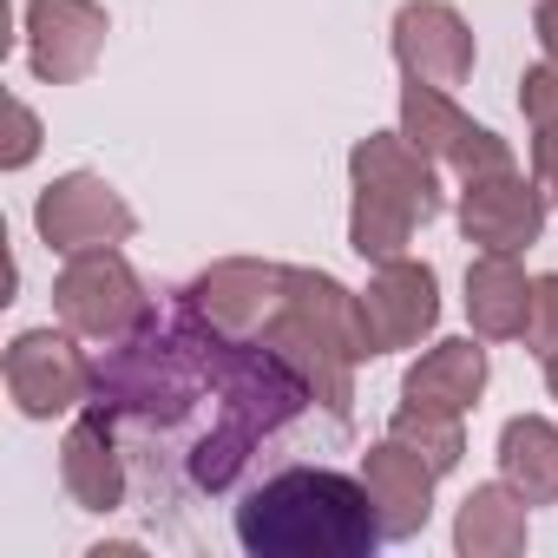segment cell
Returning <instances> with one entry per match:
<instances>
[{
    "label": "cell",
    "instance_id": "obj_1",
    "mask_svg": "<svg viewBox=\"0 0 558 558\" xmlns=\"http://www.w3.org/2000/svg\"><path fill=\"white\" fill-rule=\"evenodd\" d=\"M236 538L263 558H362L388 532H381L368 486L323 473V466H290L243 499Z\"/></svg>",
    "mask_w": 558,
    "mask_h": 558
},
{
    "label": "cell",
    "instance_id": "obj_2",
    "mask_svg": "<svg viewBox=\"0 0 558 558\" xmlns=\"http://www.w3.org/2000/svg\"><path fill=\"white\" fill-rule=\"evenodd\" d=\"M256 342L283 355V362L303 375V388H310L336 421H349V401H355V395H349V368H355L362 355H375L362 296H349L336 276H323V269H290L283 303H276V316L263 323Z\"/></svg>",
    "mask_w": 558,
    "mask_h": 558
},
{
    "label": "cell",
    "instance_id": "obj_3",
    "mask_svg": "<svg viewBox=\"0 0 558 558\" xmlns=\"http://www.w3.org/2000/svg\"><path fill=\"white\" fill-rule=\"evenodd\" d=\"M355 171V217H349V243L355 256H401L408 236L440 210V178L434 158L408 145V132H375L349 151Z\"/></svg>",
    "mask_w": 558,
    "mask_h": 558
},
{
    "label": "cell",
    "instance_id": "obj_4",
    "mask_svg": "<svg viewBox=\"0 0 558 558\" xmlns=\"http://www.w3.org/2000/svg\"><path fill=\"white\" fill-rule=\"evenodd\" d=\"M217 388H223V427L204 434L197 453H191V480L210 486V493L236 480V466H243V453H250L256 434L283 427L303 408V395H310L303 375L276 349H263V342L250 355H217Z\"/></svg>",
    "mask_w": 558,
    "mask_h": 558
},
{
    "label": "cell",
    "instance_id": "obj_5",
    "mask_svg": "<svg viewBox=\"0 0 558 558\" xmlns=\"http://www.w3.org/2000/svg\"><path fill=\"white\" fill-rule=\"evenodd\" d=\"M53 310L73 336H93V342H125L132 329H145L151 303H145V283L132 276V263L119 250H86L73 256L60 276H53Z\"/></svg>",
    "mask_w": 558,
    "mask_h": 558
},
{
    "label": "cell",
    "instance_id": "obj_6",
    "mask_svg": "<svg viewBox=\"0 0 558 558\" xmlns=\"http://www.w3.org/2000/svg\"><path fill=\"white\" fill-rule=\"evenodd\" d=\"M34 223H40L47 250H60V256H86V250H119V243L132 236L138 217H132V204H125L106 178L73 171V178H60V184L40 191Z\"/></svg>",
    "mask_w": 558,
    "mask_h": 558
},
{
    "label": "cell",
    "instance_id": "obj_7",
    "mask_svg": "<svg viewBox=\"0 0 558 558\" xmlns=\"http://www.w3.org/2000/svg\"><path fill=\"white\" fill-rule=\"evenodd\" d=\"M401 132H408L414 151H427L434 165H453L460 178H480V171H506L512 165L506 138H493L486 125H473L440 86H421V80H408V93H401Z\"/></svg>",
    "mask_w": 558,
    "mask_h": 558
},
{
    "label": "cell",
    "instance_id": "obj_8",
    "mask_svg": "<svg viewBox=\"0 0 558 558\" xmlns=\"http://www.w3.org/2000/svg\"><path fill=\"white\" fill-rule=\"evenodd\" d=\"M283 283H290V269H276V263H217L204 269L197 283L184 290V310L210 329V336H263V323L276 316V303H283Z\"/></svg>",
    "mask_w": 558,
    "mask_h": 558
},
{
    "label": "cell",
    "instance_id": "obj_9",
    "mask_svg": "<svg viewBox=\"0 0 558 558\" xmlns=\"http://www.w3.org/2000/svg\"><path fill=\"white\" fill-rule=\"evenodd\" d=\"M0 375H8V395H14V408H21L27 421H53V414L80 408L86 388H93L86 355H80L66 336H53V329H27V336L8 349Z\"/></svg>",
    "mask_w": 558,
    "mask_h": 558
},
{
    "label": "cell",
    "instance_id": "obj_10",
    "mask_svg": "<svg viewBox=\"0 0 558 558\" xmlns=\"http://www.w3.org/2000/svg\"><path fill=\"white\" fill-rule=\"evenodd\" d=\"M460 230H466V243L506 250V256L525 250V243H538V230H545V184L519 178L512 165L466 178V191H460Z\"/></svg>",
    "mask_w": 558,
    "mask_h": 558
},
{
    "label": "cell",
    "instance_id": "obj_11",
    "mask_svg": "<svg viewBox=\"0 0 558 558\" xmlns=\"http://www.w3.org/2000/svg\"><path fill=\"white\" fill-rule=\"evenodd\" d=\"M362 316H368V342L375 355L388 349H414L434 323H440V283L427 263H408V256H388L368 290H362Z\"/></svg>",
    "mask_w": 558,
    "mask_h": 558
},
{
    "label": "cell",
    "instance_id": "obj_12",
    "mask_svg": "<svg viewBox=\"0 0 558 558\" xmlns=\"http://www.w3.org/2000/svg\"><path fill=\"white\" fill-rule=\"evenodd\" d=\"M106 47V8L99 0H27V53L47 86H73L93 73Z\"/></svg>",
    "mask_w": 558,
    "mask_h": 558
},
{
    "label": "cell",
    "instance_id": "obj_13",
    "mask_svg": "<svg viewBox=\"0 0 558 558\" xmlns=\"http://www.w3.org/2000/svg\"><path fill=\"white\" fill-rule=\"evenodd\" d=\"M395 60L421 86H460L473 73V34L447 0H408L395 14Z\"/></svg>",
    "mask_w": 558,
    "mask_h": 558
},
{
    "label": "cell",
    "instance_id": "obj_14",
    "mask_svg": "<svg viewBox=\"0 0 558 558\" xmlns=\"http://www.w3.org/2000/svg\"><path fill=\"white\" fill-rule=\"evenodd\" d=\"M434 480H440V473H434L408 440L388 434L381 447H368L362 486H368V499H375L388 538H414V532L427 525V512H434Z\"/></svg>",
    "mask_w": 558,
    "mask_h": 558
},
{
    "label": "cell",
    "instance_id": "obj_15",
    "mask_svg": "<svg viewBox=\"0 0 558 558\" xmlns=\"http://www.w3.org/2000/svg\"><path fill=\"white\" fill-rule=\"evenodd\" d=\"M466 316H473V329L486 342L525 336V323H532V283H525V269L506 250L473 256V269H466Z\"/></svg>",
    "mask_w": 558,
    "mask_h": 558
},
{
    "label": "cell",
    "instance_id": "obj_16",
    "mask_svg": "<svg viewBox=\"0 0 558 558\" xmlns=\"http://www.w3.org/2000/svg\"><path fill=\"white\" fill-rule=\"evenodd\" d=\"M60 486L73 493L80 512H112L125 499V466H119V447H112L106 414H86L66 434V447H60Z\"/></svg>",
    "mask_w": 558,
    "mask_h": 558
},
{
    "label": "cell",
    "instance_id": "obj_17",
    "mask_svg": "<svg viewBox=\"0 0 558 558\" xmlns=\"http://www.w3.org/2000/svg\"><path fill=\"white\" fill-rule=\"evenodd\" d=\"M480 388H486V349H473V342H440V349H427V355L408 368L401 401H408V408H427V414H466V408L480 401Z\"/></svg>",
    "mask_w": 558,
    "mask_h": 558
},
{
    "label": "cell",
    "instance_id": "obj_18",
    "mask_svg": "<svg viewBox=\"0 0 558 558\" xmlns=\"http://www.w3.org/2000/svg\"><path fill=\"white\" fill-rule=\"evenodd\" d=\"M453 545L466 558H512L525 551V493L519 486H473L466 506H460V525H453Z\"/></svg>",
    "mask_w": 558,
    "mask_h": 558
},
{
    "label": "cell",
    "instance_id": "obj_19",
    "mask_svg": "<svg viewBox=\"0 0 558 558\" xmlns=\"http://www.w3.org/2000/svg\"><path fill=\"white\" fill-rule=\"evenodd\" d=\"M499 473H506V486L525 493V506H551L558 499V427L538 421V414L506 421V434H499Z\"/></svg>",
    "mask_w": 558,
    "mask_h": 558
},
{
    "label": "cell",
    "instance_id": "obj_20",
    "mask_svg": "<svg viewBox=\"0 0 558 558\" xmlns=\"http://www.w3.org/2000/svg\"><path fill=\"white\" fill-rule=\"evenodd\" d=\"M395 440H408L434 473H453L460 466V453H466V434H460V414H427V408H395V427H388Z\"/></svg>",
    "mask_w": 558,
    "mask_h": 558
},
{
    "label": "cell",
    "instance_id": "obj_21",
    "mask_svg": "<svg viewBox=\"0 0 558 558\" xmlns=\"http://www.w3.org/2000/svg\"><path fill=\"white\" fill-rule=\"evenodd\" d=\"M525 342H532V355H551V349H558V276H538V283H532Z\"/></svg>",
    "mask_w": 558,
    "mask_h": 558
},
{
    "label": "cell",
    "instance_id": "obj_22",
    "mask_svg": "<svg viewBox=\"0 0 558 558\" xmlns=\"http://www.w3.org/2000/svg\"><path fill=\"white\" fill-rule=\"evenodd\" d=\"M519 106L532 125H558V60H545L519 80Z\"/></svg>",
    "mask_w": 558,
    "mask_h": 558
},
{
    "label": "cell",
    "instance_id": "obj_23",
    "mask_svg": "<svg viewBox=\"0 0 558 558\" xmlns=\"http://www.w3.org/2000/svg\"><path fill=\"white\" fill-rule=\"evenodd\" d=\"M34 151H40V119H34L21 99H8V151H0V165H8V171H21Z\"/></svg>",
    "mask_w": 558,
    "mask_h": 558
},
{
    "label": "cell",
    "instance_id": "obj_24",
    "mask_svg": "<svg viewBox=\"0 0 558 558\" xmlns=\"http://www.w3.org/2000/svg\"><path fill=\"white\" fill-rule=\"evenodd\" d=\"M532 178L558 197V125H532Z\"/></svg>",
    "mask_w": 558,
    "mask_h": 558
},
{
    "label": "cell",
    "instance_id": "obj_25",
    "mask_svg": "<svg viewBox=\"0 0 558 558\" xmlns=\"http://www.w3.org/2000/svg\"><path fill=\"white\" fill-rule=\"evenodd\" d=\"M538 40H545V53L558 60V0H538Z\"/></svg>",
    "mask_w": 558,
    "mask_h": 558
},
{
    "label": "cell",
    "instance_id": "obj_26",
    "mask_svg": "<svg viewBox=\"0 0 558 558\" xmlns=\"http://www.w3.org/2000/svg\"><path fill=\"white\" fill-rule=\"evenodd\" d=\"M545 381H551V395H558V349L545 355Z\"/></svg>",
    "mask_w": 558,
    "mask_h": 558
}]
</instances>
